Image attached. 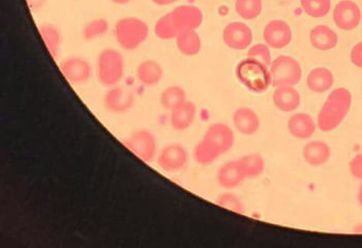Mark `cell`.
Masks as SVG:
<instances>
[{
  "instance_id": "obj_38",
  "label": "cell",
  "mask_w": 362,
  "mask_h": 248,
  "mask_svg": "<svg viewBox=\"0 0 362 248\" xmlns=\"http://www.w3.org/2000/svg\"><path fill=\"white\" fill-rule=\"evenodd\" d=\"M151 1H153V4H156V6H166L175 4L178 0H151Z\"/></svg>"
},
{
  "instance_id": "obj_27",
  "label": "cell",
  "mask_w": 362,
  "mask_h": 248,
  "mask_svg": "<svg viewBox=\"0 0 362 248\" xmlns=\"http://www.w3.org/2000/svg\"><path fill=\"white\" fill-rule=\"evenodd\" d=\"M185 100H187V91L178 85L167 87L160 93V105L166 110H173Z\"/></svg>"
},
{
  "instance_id": "obj_9",
  "label": "cell",
  "mask_w": 362,
  "mask_h": 248,
  "mask_svg": "<svg viewBox=\"0 0 362 248\" xmlns=\"http://www.w3.org/2000/svg\"><path fill=\"white\" fill-rule=\"evenodd\" d=\"M59 68L64 77L74 85H83L93 77L90 62L79 56H71L62 60Z\"/></svg>"
},
{
  "instance_id": "obj_8",
  "label": "cell",
  "mask_w": 362,
  "mask_h": 248,
  "mask_svg": "<svg viewBox=\"0 0 362 248\" xmlns=\"http://www.w3.org/2000/svg\"><path fill=\"white\" fill-rule=\"evenodd\" d=\"M158 165L168 173L180 172L189 162V153L185 146L178 143L168 144L158 153Z\"/></svg>"
},
{
  "instance_id": "obj_28",
  "label": "cell",
  "mask_w": 362,
  "mask_h": 248,
  "mask_svg": "<svg viewBox=\"0 0 362 248\" xmlns=\"http://www.w3.org/2000/svg\"><path fill=\"white\" fill-rule=\"evenodd\" d=\"M220 156H222V154L216 150L214 147H212L204 138H202L194 149V158H195L197 164L201 165L214 164Z\"/></svg>"
},
{
  "instance_id": "obj_40",
  "label": "cell",
  "mask_w": 362,
  "mask_h": 248,
  "mask_svg": "<svg viewBox=\"0 0 362 248\" xmlns=\"http://www.w3.org/2000/svg\"><path fill=\"white\" fill-rule=\"evenodd\" d=\"M357 199H358L359 205L362 207V180L361 183V187L358 189V194H357Z\"/></svg>"
},
{
  "instance_id": "obj_22",
  "label": "cell",
  "mask_w": 362,
  "mask_h": 248,
  "mask_svg": "<svg viewBox=\"0 0 362 248\" xmlns=\"http://www.w3.org/2000/svg\"><path fill=\"white\" fill-rule=\"evenodd\" d=\"M334 84V76L332 71L326 68L312 69L308 75L307 85L312 93H327Z\"/></svg>"
},
{
  "instance_id": "obj_29",
  "label": "cell",
  "mask_w": 362,
  "mask_h": 248,
  "mask_svg": "<svg viewBox=\"0 0 362 248\" xmlns=\"http://www.w3.org/2000/svg\"><path fill=\"white\" fill-rule=\"evenodd\" d=\"M109 28L110 25L106 19L98 18V19L91 20L88 23L85 24L82 29V37L87 42L95 41L104 37L108 33Z\"/></svg>"
},
{
  "instance_id": "obj_2",
  "label": "cell",
  "mask_w": 362,
  "mask_h": 248,
  "mask_svg": "<svg viewBox=\"0 0 362 248\" xmlns=\"http://www.w3.org/2000/svg\"><path fill=\"white\" fill-rule=\"evenodd\" d=\"M126 71L124 55L113 48H106L98 54L97 78L104 87L117 86L122 81Z\"/></svg>"
},
{
  "instance_id": "obj_6",
  "label": "cell",
  "mask_w": 362,
  "mask_h": 248,
  "mask_svg": "<svg viewBox=\"0 0 362 248\" xmlns=\"http://www.w3.org/2000/svg\"><path fill=\"white\" fill-rule=\"evenodd\" d=\"M122 144L145 163H153L158 156V140L151 131L139 129L124 138Z\"/></svg>"
},
{
  "instance_id": "obj_35",
  "label": "cell",
  "mask_w": 362,
  "mask_h": 248,
  "mask_svg": "<svg viewBox=\"0 0 362 248\" xmlns=\"http://www.w3.org/2000/svg\"><path fill=\"white\" fill-rule=\"evenodd\" d=\"M349 170L353 177L362 180V153L357 154L351 160Z\"/></svg>"
},
{
  "instance_id": "obj_12",
  "label": "cell",
  "mask_w": 362,
  "mask_h": 248,
  "mask_svg": "<svg viewBox=\"0 0 362 248\" xmlns=\"http://www.w3.org/2000/svg\"><path fill=\"white\" fill-rule=\"evenodd\" d=\"M291 26L283 20H272L265 26L263 39L274 49L286 48L292 41Z\"/></svg>"
},
{
  "instance_id": "obj_37",
  "label": "cell",
  "mask_w": 362,
  "mask_h": 248,
  "mask_svg": "<svg viewBox=\"0 0 362 248\" xmlns=\"http://www.w3.org/2000/svg\"><path fill=\"white\" fill-rule=\"evenodd\" d=\"M30 11L33 12H37V11L42 10V6L46 4L47 0H26Z\"/></svg>"
},
{
  "instance_id": "obj_5",
  "label": "cell",
  "mask_w": 362,
  "mask_h": 248,
  "mask_svg": "<svg viewBox=\"0 0 362 248\" xmlns=\"http://www.w3.org/2000/svg\"><path fill=\"white\" fill-rule=\"evenodd\" d=\"M272 85L279 86H295L303 78L300 64L291 56L281 55L276 57L269 66Z\"/></svg>"
},
{
  "instance_id": "obj_23",
  "label": "cell",
  "mask_w": 362,
  "mask_h": 248,
  "mask_svg": "<svg viewBox=\"0 0 362 248\" xmlns=\"http://www.w3.org/2000/svg\"><path fill=\"white\" fill-rule=\"evenodd\" d=\"M310 41L317 50L328 51L337 47L339 37L334 29L327 25H318L310 30Z\"/></svg>"
},
{
  "instance_id": "obj_31",
  "label": "cell",
  "mask_w": 362,
  "mask_h": 248,
  "mask_svg": "<svg viewBox=\"0 0 362 248\" xmlns=\"http://www.w3.org/2000/svg\"><path fill=\"white\" fill-rule=\"evenodd\" d=\"M305 14L313 18H323L332 10V0H300Z\"/></svg>"
},
{
  "instance_id": "obj_33",
  "label": "cell",
  "mask_w": 362,
  "mask_h": 248,
  "mask_svg": "<svg viewBox=\"0 0 362 248\" xmlns=\"http://www.w3.org/2000/svg\"><path fill=\"white\" fill-rule=\"evenodd\" d=\"M216 204L225 209L231 210L237 213H243V204L236 194L223 193L216 199Z\"/></svg>"
},
{
  "instance_id": "obj_11",
  "label": "cell",
  "mask_w": 362,
  "mask_h": 248,
  "mask_svg": "<svg viewBox=\"0 0 362 248\" xmlns=\"http://www.w3.org/2000/svg\"><path fill=\"white\" fill-rule=\"evenodd\" d=\"M361 11L358 4L352 0H341L335 6L334 21L335 25L343 30H353L359 25Z\"/></svg>"
},
{
  "instance_id": "obj_39",
  "label": "cell",
  "mask_w": 362,
  "mask_h": 248,
  "mask_svg": "<svg viewBox=\"0 0 362 248\" xmlns=\"http://www.w3.org/2000/svg\"><path fill=\"white\" fill-rule=\"evenodd\" d=\"M113 4H119V6H124V4H129L132 0H111Z\"/></svg>"
},
{
  "instance_id": "obj_18",
  "label": "cell",
  "mask_w": 362,
  "mask_h": 248,
  "mask_svg": "<svg viewBox=\"0 0 362 248\" xmlns=\"http://www.w3.org/2000/svg\"><path fill=\"white\" fill-rule=\"evenodd\" d=\"M197 116V107L191 100H185L180 106L171 110L170 124L172 129L182 131L189 129L195 122Z\"/></svg>"
},
{
  "instance_id": "obj_30",
  "label": "cell",
  "mask_w": 362,
  "mask_h": 248,
  "mask_svg": "<svg viewBox=\"0 0 362 248\" xmlns=\"http://www.w3.org/2000/svg\"><path fill=\"white\" fill-rule=\"evenodd\" d=\"M235 10L239 17L243 19H256L262 13V0H236Z\"/></svg>"
},
{
  "instance_id": "obj_36",
  "label": "cell",
  "mask_w": 362,
  "mask_h": 248,
  "mask_svg": "<svg viewBox=\"0 0 362 248\" xmlns=\"http://www.w3.org/2000/svg\"><path fill=\"white\" fill-rule=\"evenodd\" d=\"M351 62L357 68L362 69V42L353 47L350 54Z\"/></svg>"
},
{
  "instance_id": "obj_3",
  "label": "cell",
  "mask_w": 362,
  "mask_h": 248,
  "mask_svg": "<svg viewBox=\"0 0 362 248\" xmlns=\"http://www.w3.org/2000/svg\"><path fill=\"white\" fill-rule=\"evenodd\" d=\"M235 73L238 81L252 93H264L272 85L269 68L252 58L239 62Z\"/></svg>"
},
{
  "instance_id": "obj_32",
  "label": "cell",
  "mask_w": 362,
  "mask_h": 248,
  "mask_svg": "<svg viewBox=\"0 0 362 248\" xmlns=\"http://www.w3.org/2000/svg\"><path fill=\"white\" fill-rule=\"evenodd\" d=\"M154 33L158 39L163 40V41H170V40L177 37V33L174 28L169 13L158 20L154 26Z\"/></svg>"
},
{
  "instance_id": "obj_17",
  "label": "cell",
  "mask_w": 362,
  "mask_h": 248,
  "mask_svg": "<svg viewBox=\"0 0 362 248\" xmlns=\"http://www.w3.org/2000/svg\"><path fill=\"white\" fill-rule=\"evenodd\" d=\"M233 124L241 135L252 136L260 129V117L252 109L241 107L234 112Z\"/></svg>"
},
{
  "instance_id": "obj_14",
  "label": "cell",
  "mask_w": 362,
  "mask_h": 248,
  "mask_svg": "<svg viewBox=\"0 0 362 248\" xmlns=\"http://www.w3.org/2000/svg\"><path fill=\"white\" fill-rule=\"evenodd\" d=\"M203 138L223 155L233 147L235 143V134L229 125L214 124L207 129Z\"/></svg>"
},
{
  "instance_id": "obj_1",
  "label": "cell",
  "mask_w": 362,
  "mask_h": 248,
  "mask_svg": "<svg viewBox=\"0 0 362 248\" xmlns=\"http://www.w3.org/2000/svg\"><path fill=\"white\" fill-rule=\"evenodd\" d=\"M352 106V93L347 88L334 89L319 111L317 125L322 131H332L343 124Z\"/></svg>"
},
{
  "instance_id": "obj_20",
  "label": "cell",
  "mask_w": 362,
  "mask_h": 248,
  "mask_svg": "<svg viewBox=\"0 0 362 248\" xmlns=\"http://www.w3.org/2000/svg\"><path fill=\"white\" fill-rule=\"evenodd\" d=\"M272 98L274 106L285 113L296 111L301 104L300 93L295 86L276 87Z\"/></svg>"
},
{
  "instance_id": "obj_19",
  "label": "cell",
  "mask_w": 362,
  "mask_h": 248,
  "mask_svg": "<svg viewBox=\"0 0 362 248\" xmlns=\"http://www.w3.org/2000/svg\"><path fill=\"white\" fill-rule=\"evenodd\" d=\"M303 158L308 165L321 167L327 164L332 158V148L324 141H312L303 147Z\"/></svg>"
},
{
  "instance_id": "obj_13",
  "label": "cell",
  "mask_w": 362,
  "mask_h": 248,
  "mask_svg": "<svg viewBox=\"0 0 362 248\" xmlns=\"http://www.w3.org/2000/svg\"><path fill=\"white\" fill-rule=\"evenodd\" d=\"M135 104V95L129 89L114 86L104 97V106L111 113L122 114L131 110Z\"/></svg>"
},
{
  "instance_id": "obj_26",
  "label": "cell",
  "mask_w": 362,
  "mask_h": 248,
  "mask_svg": "<svg viewBox=\"0 0 362 248\" xmlns=\"http://www.w3.org/2000/svg\"><path fill=\"white\" fill-rule=\"evenodd\" d=\"M40 33L50 54L53 58H57L62 46V33L59 29L52 24H42L40 28Z\"/></svg>"
},
{
  "instance_id": "obj_15",
  "label": "cell",
  "mask_w": 362,
  "mask_h": 248,
  "mask_svg": "<svg viewBox=\"0 0 362 248\" xmlns=\"http://www.w3.org/2000/svg\"><path fill=\"white\" fill-rule=\"evenodd\" d=\"M247 179L239 160L226 163L218 169L216 173V182L222 189H233L243 184Z\"/></svg>"
},
{
  "instance_id": "obj_21",
  "label": "cell",
  "mask_w": 362,
  "mask_h": 248,
  "mask_svg": "<svg viewBox=\"0 0 362 248\" xmlns=\"http://www.w3.org/2000/svg\"><path fill=\"white\" fill-rule=\"evenodd\" d=\"M136 77L143 86H156L164 77V69L156 60H143L136 69Z\"/></svg>"
},
{
  "instance_id": "obj_4",
  "label": "cell",
  "mask_w": 362,
  "mask_h": 248,
  "mask_svg": "<svg viewBox=\"0 0 362 248\" xmlns=\"http://www.w3.org/2000/svg\"><path fill=\"white\" fill-rule=\"evenodd\" d=\"M148 24L139 18L126 17L118 20L115 25V39L120 48L134 51L148 39Z\"/></svg>"
},
{
  "instance_id": "obj_10",
  "label": "cell",
  "mask_w": 362,
  "mask_h": 248,
  "mask_svg": "<svg viewBox=\"0 0 362 248\" xmlns=\"http://www.w3.org/2000/svg\"><path fill=\"white\" fill-rule=\"evenodd\" d=\"M223 41L230 49L245 50L252 42V29L243 22H231L223 28Z\"/></svg>"
},
{
  "instance_id": "obj_7",
  "label": "cell",
  "mask_w": 362,
  "mask_h": 248,
  "mask_svg": "<svg viewBox=\"0 0 362 248\" xmlns=\"http://www.w3.org/2000/svg\"><path fill=\"white\" fill-rule=\"evenodd\" d=\"M169 14L177 35L185 31L197 30L203 22L202 11L191 4L177 6Z\"/></svg>"
},
{
  "instance_id": "obj_16",
  "label": "cell",
  "mask_w": 362,
  "mask_h": 248,
  "mask_svg": "<svg viewBox=\"0 0 362 248\" xmlns=\"http://www.w3.org/2000/svg\"><path fill=\"white\" fill-rule=\"evenodd\" d=\"M287 125L290 135L299 140H308L312 138L318 127L314 118L307 113L293 114L288 120Z\"/></svg>"
},
{
  "instance_id": "obj_24",
  "label": "cell",
  "mask_w": 362,
  "mask_h": 248,
  "mask_svg": "<svg viewBox=\"0 0 362 248\" xmlns=\"http://www.w3.org/2000/svg\"><path fill=\"white\" fill-rule=\"evenodd\" d=\"M176 46L181 54L195 56L202 48V41L196 30L185 31L176 37Z\"/></svg>"
},
{
  "instance_id": "obj_25",
  "label": "cell",
  "mask_w": 362,
  "mask_h": 248,
  "mask_svg": "<svg viewBox=\"0 0 362 248\" xmlns=\"http://www.w3.org/2000/svg\"><path fill=\"white\" fill-rule=\"evenodd\" d=\"M239 164L243 167L245 177L249 179L262 175L265 169L264 158L259 153H250L239 158Z\"/></svg>"
},
{
  "instance_id": "obj_34",
  "label": "cell",
  "mask_w": 362,
  "mask_h": 248,
  "mask_svg": "<svg viewBox=\"0 0 362 248\" xmlns=\"http://www.w3.org/2000/svg\"><path fill=\"white\" fill-rule=\"evenodd\" d=\"M247 57L262 62L269 68L272 64V53L267 44H257L250 48Z\"/></svg>"
}]
</instances>
